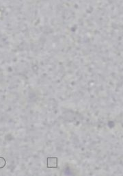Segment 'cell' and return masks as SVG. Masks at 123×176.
Segmentation results:
<instances>
[{"mask_svg": "<svg viewBox=\"0 0 123 176\" xmlns=\"http://www.w3.org/2000/svg\"><path fill=\"white\" fill-rule=\"evenodd\" d=\"M47 167L48 168H57V167H58V158H48Z\"/></svg>", "mask_w": 123, "mask_h": 176, "instance_id": "cell-1", "label": "cell"}, {"mask_svg": "<svg viewBox=\"0 0 123 176\" xmlns=\"http://www.w3.org/2000/svg\"><path fill=\"white\" fill-rule=\"evenodd\" d=\"M6 164V160H5L3 157H0V169L4 167Z\"/></svg>", "mask_w": 123, "mask_h": 176, "instance_id": "cell-2", "label": "cell"}]
</instances>
